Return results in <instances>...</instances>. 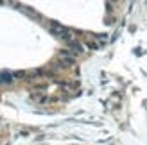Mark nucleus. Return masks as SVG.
Returning <instances> with one entry per match:
<instances>
[{
  "instance_id": "nucleus-1",
  "label": "nucleus",
  "mask_w": 147,
  "mask_h": 145,
  "mask_svg": "<svg viewBox=\"0 0 147 145\" xmlns=\"http://www.w3.org/2000/svg\"><path fill=\"white\" fill-rule=\"evenodd\" d=\"M57 59H59V63L63 64L65 68H67V66H70V64H74V61H76V56H74L70 50H59Z\"/></svg>"
},
{
  "instance_id": "nucleus-2",
  "label": "nucleus",
  "mask_w": 147,
  "mask_h": 145,
  "mask_svg": "<svg viewBox=\"0 0 147 145\" xmlns=\"http://www.w3.org/2000/svg\"><path fill=\"white\" fill-rule=\"evenodd\" d=\"M49 31L61 40V38H63V34H65V31H67V27L61 25V23H57V21H50V23H49Z\"/></svg>"
},
{
  "instance_id": "nucleus-3",
  "label": "nucleus",
  "mask_w": 147,
  "mask_h": 145,
  "mask_svg": "<svg viewBox=\"0 0 147 145\" xmlns=\"http://www.w3.org/2000/svg\"><path fill=\"white\" fill-rule=\"evenodd\" d=\"M13 81H14V75H13V72H0V86L11 84Z\"/></svg>"
},
{
  "instance_id": "nucleus-4",
  "label": "nucleus",
  "mask_w": 147,
  "mask_h": 145,
  "mask_svg": "<svg viewBox=\"0 0 147 145\" xmlns=\"http://www.w3.org/2000/svg\"><path fill=\"white\" fill-rule=\"evenodd\" d=\"M32 100L34 102H40V104H45L50 100V97L47 95V93H43V91H34L32 93Z\"/></svg>"
},
{
  "instance_id": "nucleus-5",
  "label": "nucleus",
  "mask_w": 147,
  "mask_h": 145,
  "mask_svg": "<svg viewBox=\"0 0 147 145\" xmlns=\"http://www.w3.org/2000/svg\"><path fill=\"white\" fill-rule=\"evenodd\" d=\"M68 50H70L74 56H81V54L84 52V47L81 45L79 41H76V43H72V45H68Z\"/></svg>"
}]
</instances>
